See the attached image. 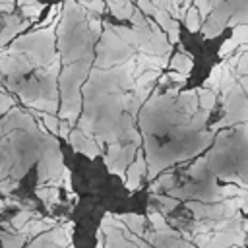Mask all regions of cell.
I'll list each match as a JSON object with an SVG mask.
<instances>
[{"mask_svg": "<svg viewBox=\"0 0 248 248\" xmlns=\"http://www.w3.org/2000/svg\"><path fill=\"white\" fill-rule=\"evenodd\" d=\"M143 174H145V161H143V155L138 153L136 163H132V165L128 167V172L124 174L126 186H128L130 190H136V188L140 186V180L143 178Z\"/></svg>", "mask_w": 248, "mask_h": 248, "instance_id": "cell-1", "label": "cell"}, {"mask_svg": "<svg viewBox=\"0 0 248 248\" xmlns=\"http://www.w3.org/2000/svg\"><path fill=\"white\" fill-rule=\"evenodd\" d=\"M118 221H124V223H126L124 227L130 231V234H134V236H143V234H145V232H143V223H145V219H143L141 215L126 213V215H120Z\"/></svg>", "mask_w": 248, "mask_h": 248, "instance_id": "cell-2", "label": "cell"}, {"mask_svg": "<svg viewBox=\"0 0 248 248\" xmlns=\"http://www.w3.org/2000/svg\"><path fill=\"white\" fill-rule=\"evenodd\" d=\"M169 66L174 70V72H178V74H190V70H192V66H194V62L190 60V56L188 54H184V52H178V54H174L172 58H170V62H169Z\"/></svg>", "mask_w": 248, "mask_h": 248, "instance_id": "cell-3", "label": "cell"}, {"mask_svg": "<svg viewBox=\"0 0 248 248\" xmlns=\"http://www.w3.org/2000/svg\"><path fill=\"white\" fill-rule=\"evenodd\" d=\"M198 95H200V99H198V103H200V108L203 110V112H211V108L215 107V93L213 91H209V89H198L196 91Z\"/></svg>", "mask_w": 248, "mask_h": 248, "instance_id": "cell-4", "label": "cell"}, {"mask_svg": "<svg viewBox=\"0 0 248 248\" xmlns=\"http://www.w3.org/2000/svg\"><path fill=\"white\" fill-rule=\"evenodd\" d=\"M184 21H186V27L190 31H200L202 29V17H200V14H198V10L194 6L188 8V12L184 16Z\"/></svg>", "mask_w": 248, "mask_h": 248, "instance_id": "cell-5", "label": "cell"}, {"mask_svg": "<svg viewBox=\"0 0 248 248\" xmlns=\"http://www.w3.org/2000/svg\"><path fill=\"white\" fill-rule=\"evenodd\" d=\"M221 72H223V68H221V64L219 66H215L213 70H211V74H209V78L203 81V89H209V91H219V83H221Z\"/></svg>", "mask_w": 248, "mask_h": 248, "instance_id": "cell-6", "label": "cell"}, {"mask_svg": "<svg viewBox=\"0 0 248 248\" xmlns=\"http://www.w3.org/2000/svg\"><path fill=\"white\" fill-rule=\"evenodd\" d=\"M25 240H27V238H25L21 232H10V234H4L2 248H21Z\"/></svg>", "mask_w": 248, "mask_h": 248, "instance_id": "cell-7", "label": "cell"}, {"mask_svg": "<svg viewBox=\"0 0 248 248\" xmlns=\"http://www.w3.org/2000/svg\"><path fill=\"white\" fill-rule=\"evenodd\" d=\"M31 217H33V211H31V209H19V211L10 219V225H12L14 229H17V231H19L25 223H29V219H31Z\"/></svg>", "mask_w": 248, "mask_h": 248, "instance_id": "cell-8", "label": "cell"}, {"mask_svg": "<svg viewBox=\"0 0 248 248\" xmlns=\"http://www.w3.org/2000/svg\"><path fill=\"white\" fill-rule=\"evenodd\" d=\"M153 198L159 202V213H161V215L172 211V209L176 207V203H178L174 198H167V196H157V194H153Z\"/></svg>", "mask_w": 248, "mask_h": 248, "instance_id": "cell-9", "label": "cell"}, {"mask_svg": "<svg viewBox=\"0 0 248 248\" xmlns=\"http://www.w3.org/2000/svg\"><path fill=\"white\" fill-rule=\"evenodd\" d=\"M221 29H223V25H219L217 21H213L211 17L207 19V23H203V27H202V31H203V37L205 39H213V37H217L219 33H221Z\"/></svg>", "mask_w": 248, "mask_h": 248, "instance_id": "cell-10", "label": "cell"}, {"mask_svg": "<svg viewBox=\"0 0 248 248\" xmlns=\"http://www.w3.org/2000/svg\"><path fill=\"white\" fill-rule=\"evenodd\" d=\"M194 8L198 10L200 17H207L213 12V6H211L209 0H194Z\"/></svg>", "mask_w": 248, "mask_h": 248, "instance_id": "cell-11", "label": "cell"}, {"mask_svg": "<svg viewBox=\"0 0 248 248\" xmlns=\"http://www.w3.org/2000/svg\"><path fill=\"white\" fill-rule=\"evenodd\" d=\"M43 4H35V6H23L21 8V14L25 16V17H29V19H37L39 16H41V12H43Z\"/></svg>", "mask_w": 248, "mask_h": 248, "instance_id": "cell-12", "label": "cell"}, {"mask_svg": "<svg viewBox=\"0 0 248 248\" xmlns=\"http://www.w3.org/2000/svg\"><path fill=\"white\" fill-rule=\"evenodd\" d=\"M83 6H85V10L95 12V14H101V12L105 10V2H103V0H89V2H85Z\"/></svg>", "mask_w": 248, "mask_h": 248, "instance_id": "cell-13", "label": "cell"}, {"mask_svg": "<svg viewBox=\"0 0 248 248\" xmlns=\"http://www.w3.org/2000/svg\"><path fill=\"white\" fill-rule=\"evenodd\" d=\"M238 87L244 91V93H248V76H238Z\"/></svg>", "mask_w": 248, "mask_h": 248, "instance_id": "cell-14", "label": "cell"}, {"mask_svg": "<svg viewBox=\"0 0 248 248\" xmlns=\"http://www.w3.org/2000/svg\"><path fill=\"white\" fill-rule=\"evenodd\" d=\"M17 4L23 8V6H35V4H39L37 0H17Z\"/></svg>", "mask_w": 248, "mask_h": 248, "instance_id": "cell-15", "label": "cell"}, {"mask_svg": "<svg viewBox=\"0 0 248 248\" xmlns=\"http://www.w3.org/2000/svg\"><path fill=\"white\" fill-rule=\"evenodd\" d=\"M242 229H244V234L248 236V221H242Z\"/></svg>", "mask_w": 248, "mask_h": 248, "instance_id": "cell-16", "label": "cell"}, {"mask_svg": "<svg viewBox=\"0 0 248 248\" xmlns=\"http://www.w3.org/2000/svg\"><path fill=\"white\" fill-rule=\"evenodd\" d=\"M240 209H242V211H244V213H248V200H246V202H244V203H242V207H240Z\"/></svg>", "mask_w": 248, "mask_h": 248, "instance_id": "cell-17", "label": "cell"}]
</instances>
